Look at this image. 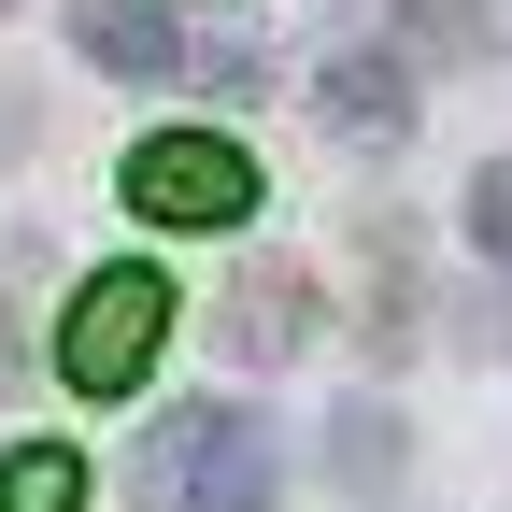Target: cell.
<instances>
[{
	"instance_id": "1",
	"label": "cell",
	"mask_w": 512,
	"mask_h": 512,
	"mask_svg": "<svg viewBox=\"0 0 512 512\" xmlns=\"http://www.w3.org/2000/svg\"><path fill=\"white\" fill-rule=\"evenodd\" d=\"M143 512H271V427L256 413H171L143 441Z\"/></svg>"
},
{
	"instance_id": "2",
	"label": "cell",
	"mask_w": 512,
	"mask_h": 512,
	"mask_svg": "<svg viewBox=\"0 0 512 512\" xmlns=\"http://www.w3.org/2000/svg\"><path fill=\"white\" fill-rule=\"evenodd\" d=\"M157 342H171V285L157 271H100L57 313V384H72V399H128V384L157 370Z\"/></svg>"
},
{
	"instance_id": "3",
	"label": "cell",
	"mask_w": 512,
	"mask_h": 512,
	"mask_svg": "<svg viewBox=\"0 0 512 512\" xmlns=\"http://www.w3.org/2000/svg\"><path fill=\"white\" fill-rule=\"evenodd\" d=\"M128 200H143L157 228H242L256 214V157L214 143V128H157V143L128 157Z\"/></svg>"
},
{
	"instance_id": "4",
	"label": "cell",
	"mask_w": 512,
	"mask_h": 512,
	"mask_svg": "<svg viewBox=\"0 0 512 512\" xmlns=\"http://www.w3.org/2000/svg\"><path fill=\"white\" fill-rule=\"evenodd\" d=\"M72 43L100 57L114 86H185V29H171V0H72Z\"/></svg>"
},
{
	"instance_id": "5",
	"label": "cell",
	"mask_w": 512,
	"mask_h": 512,
	"mask_svg": "<svg viewBox=\"0 0 512 512\" xmlns=\"http://www.w3.org/2000/svg\"><path fill=\"white\" fill-rule=\"evenodd\" d=\"M328 128H356V143H399V128H413V72H399L384 43L328 57Z\"/></svg>"
},
{
	"instance_id": "6",
	"label": "cell",
	"mask_w": 512,
	"mask_h": 512,
	"mask_svg": "<svg viewBox=\"0 0 512 512\" xmlns=\"http://www.w3.org/2000/svg\"><path fill=\"white\" fill-rule=\"evenodd\" d=\"M299 299H313L299 271H242V313H228V342H242V356H299Z\"/></svg>"
},
{
	"instance_id": "7",
	"label": "cell",
	"mask_w": 512,
	"mask_h": 512,
	"mask_svg": "<svg viewBox=\"0 0 512 512\" xmlns=\"http://www.w3.org/2000/svg\"><path fill=\"white\" fill-rule=\"evenodd\" d=\"M185 72H200V86H228V100H256V86H271V43H256L242 15H214L200 43H185Z\"/></svg>"
},
{
	"instance_id": "8",
	"label": "cell",
	"mask_w": 512,
	"mask_h": 512,
	"mask_svg": "<svg viewBox=\"0 0 512 512\" xmlns=\"http://www.w3.org/2000/svg\"><path fill=\"white\" fill-rule=\"evenodd\" d=\"M0 512H86V456H57V441H29V456L0 470Z\"/></svg>"
},
{
	"instance_id": "9",
	"label": "cell",
	"mask_w": 512,
	"mask_h": 512,
	"mask_svg": "<svg viewBox=\"0 0 512 512\" xmlns=\"http://www.w3.org/2000/svg\"><path fill=\"white\" fill-rule=\"evenodd\" d=\"M399 43L413 57H484V0H399Z\"/></svg>"
},
{
	"instance_id": "10",
	"label": "cell",
	"mask_w": 512,
	"mask_h": 512,
	"mask_svg": "<svg viewBox=\"0 0 512 512\" xmlns=\"http://www.w3.org/2000/svg\"><path fill=\"white\" fill-rule=\"evenodd\" d=\"M470 242H484V256H512V157L470 185Z\"/></svg>"
},
{
	"instance_id": "11",
	"label": "cell",
	"mask_w": 512,
	"mask_h": 512,
	"mask_svg": "<svg viewBox=\"0 0 512 512\" xmlns=\"http://www.w3.org/2000/svg\"><path fill=\"white\" fill-rule=\"evenodd\" d=\"M0 15H15V0H0Z\"/></svg>"
}]
</instances>
